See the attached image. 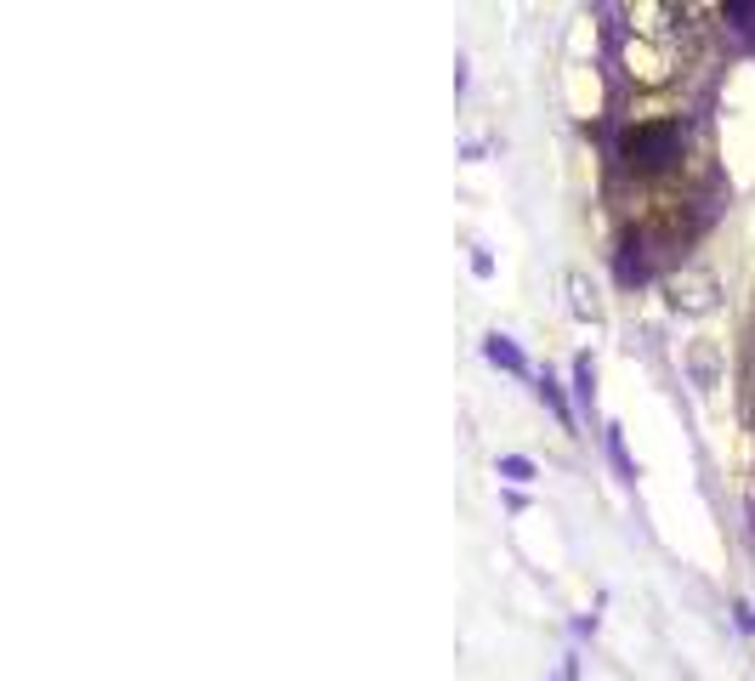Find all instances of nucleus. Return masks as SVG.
<instances>
[{
  "mask_svg": "<svg viewBox=\"0 0 755 681\" xmlns=\"http://www.w3.org/2000/svg\"><path fill=\"white\" fill-rule=\"evenodd\" d=\"M500 472H506V477H517V483H523V477L534 472V466H528V460H500Z\"/></svg>",
  "mask_w": 755,
  "mask_h": 681,
  "instance_id": "obj_2",
  "label": "nucleus"
},
{
  "mask_svg": "<svg viewBox=\"0 0 755 681\" xmlns=\"http://www.w3.org/2000/svg\"><path fill=\"white\" fill-rule=\"evenodd\" d=\"M483 352H489L494 364H506V369H517V375H523V352L511 347L506 335H489V347H483Z\"/></svg>",
  "mask_w": 755,
  "mask_h": 681,
  "instance_id": "obj_1",
  "label": "nucleus"
}]
</instances>
